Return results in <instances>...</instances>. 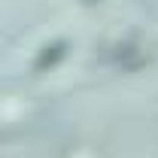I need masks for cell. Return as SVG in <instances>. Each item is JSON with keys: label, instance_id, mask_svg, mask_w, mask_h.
Wrapping results in <instances>:
<instances>
[{"label": "cell", "instance_id": "6da1fadb", "mask_svg": "<svg viewBox=\"0 0 158 158\" xmlns=\"http://www.w3.org/2000/svg\"><path fill=\"white\" fill-rule=\"evenodd\" d=\"M106 61H110L116 70H122V73H137V70H143L152 58H149V52H146L134 37H128V40H118V43H113V46L106 49Z\"/></svg>", "mask_w": 158, "mask_h": 158}, {"label": "cell", "instance_id": "7a4b0ae2", "mask_svg": "<svg viewBox=\"0 0 158 158\" xmlns=\"http://www.w3.org/2000/svg\"><path fill=\"white\" fill-rule=\"evenodd\" d=\"M67 55H70V43H67V40H52V43H46L37 52V58H34V73H52L55 67H61V64L67 61Z\"/></svg>", "mask_w": 158, "mask_h": 158}, {"label": "cell", "instance_id": "3957f363", "mask_svg": "<svg viewBox=\"0 0 158 158\" xmlns=\"http://www.w3.org/2000/svg\"><path fill=\"white\" fill-rule=\"evenodd\" d=\"M82 3H88V6H94V3H100V0H82Z\"/></svg>", "mask_w": 158, "mask_h": 158}]
</instances>
